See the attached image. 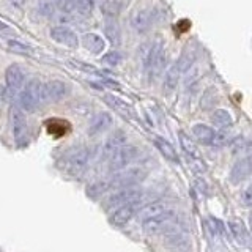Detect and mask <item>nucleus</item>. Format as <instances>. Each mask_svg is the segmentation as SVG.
I'll return each instance as SVG.
<instances>
[{
	"mask_svg": "<svg viewBox=\"0 0 252 252\" xmlns=\"http://www.w3.org/2000/svg\"><path fill=\"white\" fill-rule=\"evenodd\" d=\"M92 161V150L89 147L79 145L69 148L66 153H63L59 159V167L66 173L68 177L77 178L87 170Z\"/></svg>",
	"mask_w": 252,
	"mask_h": 252,
	"instance_id": "f257e3e1",
	"label": "nucleus"
},
{
	"mask_svg": "<svg viewBox=\"0 0 252 252\" xmlns=\"http://www.w3.org/2000/svg\"><path fill=\"white\" fill-rule=\"evenodd\" d=\"M165 62H167V54H165L162 41H155L153 44H150L148 51L144 55V68L152 81H155L162 73Z\"/></svg>",
	"mask_w": 252,
	"mask_h": 252,
	"instance_id": "f03ea898",
	"label": "nucleus"
},
{
	"mask_svg": "<svg viewBox=\"0 0 252 252\" xmlns=\"http://www.w3.org/2000/svg\"><path fill=\"white\" fill-rule=\"evenodd\" d=\"M41 81L39 79H29L24 82L21 92L18 93L19 107L24 112H33L41 106Z\"/></svg>",
	"mask_w": 252,
	"mask_h": 252,
	"instance_id": "7ed1b4c3",
	"label": "nucleus"
},
{
	"mask_svg": "<svg viewBox=\"0 0 252 252\" xmlns=\"http://www.w3.org/2000/svg\"><path fill=\"white\" fill-rule=\"evenodd\" d=\"M137 155V148L129 144H123L118 147L112 155L107 156V169L110 172H118L122 169L128 167V164L132 162V159Z\"/></svg>",
	"mask_w": 252,
	"mask_h": 252,
	"instance_id": "20e7f679",
	"label": "nucleus"
},
{
	"mask_svg": "<svg viewBox=\"0 0 252 252\" xmlns=\"http://www.w3.org/2000/svg\"><path fill=\"white\" fill-rule=\"evenodd\" d=\"M10 118H11V129H13V137L18 147H24L29 140V126H27V118L24 110L18 106H11L10 110Z\"/></svg>",
	"mask_w": 252,
	"mask_h": 252,
	"instance_id": "39448f33",
	"label": "nucleus"
},
{
	"mask_svg": "<svg viewBox=\"0 0 252 252\" xmlns=\"http://www.w3.org/2000/svg\"><path fill=\"white\" fill-rule=\"evenodd\" d=\"M144 178H145V172L139 167H134V169H122L118 172H114V175L109 180L112 189H120V188L136 186Z\"/></svg>",
	"mask_w": 252,
	"mask_h": 252,
	"instance_id": "423d86ee",
	"label": "nucleus"
},
{
	"mask_svg": "<svg viewBox=\"0 0 252 252\" xmlns=\"http://www.w3.org/2000/svg\"><path fill=\"white\" fill-rule=\"evenodd\" d=\"M69 93V87L66 82L52 79L41 84V104H49V102H57L66 98Z\"/></svg>",
	"mask_w": 252,
	"mask_h": 252,
	"instance_id": "0eeeda50",
	"label": "nucleus"
},
{
	"mask_svg": "<svg viewBox=\"0 0 252 252\" xmlns=\"http://www.w3.org/2000/svg\"><path fill=\"white\" fill-rule=\"evenodd\" d=\"M137 199H142V191L139 188H136V186L120 188V189H115V192H112L107 197L106 203H104V208L112 211L117 207H122V205L134 202Z\"/></svg>",
	"mask_w": 252,
	"mask_h": 252,
	"instance_id": "6e6552de",
	"label": "nucleus"
},
{
	"mask_svg": "<svg viewBox=\"0 0 252 252\" xmlns=\"http://www.w3.org/2000/svg\"><path fill=\"white\" fill-rule=\"evenodd\" d=\"M24 82H26V71L18 63H11L5 69L6 93L10 94V98H18V93L21 92Z\"/></svg>",
	"mask_w": 252,
	"mask_h": 252,
	"instance_id": "1a4fd4ad",
	"label": "nucleus"
},
{
	"mask_svg": "<svg viewBox=\"0 0 252 252\" xmlns=\"http://www.w3.org/2000/svg\"><path fill=\"white\" fill-rule=\"evenodd\" d=\"M140 202H142V199H137L134 202L125 203V205H122V207L114 208L112 211H110V215H109L110 224L115 225V227H125L134 218V215L139 211Z\"/></svg>",
	"mask_w": 252,
	"mask_h": 252,
	"instance_id": "9d476101",
	"label": "nucleus"
},
{
	"mask_svg": "<svg viewBox=\"0 0 252 252\" xmlns=\"http://www.w3.org/2000/svg\"><path fill=\"white\" fill-rule=\"evenodd\" d=\"M155 22V13L150 8H140V10L134 11L131 14L129 24L131 27L137 32V33H145L150 29H152Z\"/></svg>",
	"mask_w": 252,
	"mask_h": 252,
	"instance_id": "9b49d317",
	"label": "nucleus"
},
{
	"mask_svg": "<svg viewBox=\"0 0 252 252\" xmlns=\"http://www.w3.org/2000/svg\"><path fill=\"white\" fill-rule=\"evenodd\" d=\"M51 38L52 41H55L57 44H62L65 47H77L79 46V38L76 35L74 30H71L69 27L65 26H55L51 29Z\"/></svg>",
	"mask_w": 252,
	"mask_h": 252,
	"instance_id": "f8f14e48",
	"label": "nucleus"
},
{
	"mask_svg": "<svg viewBox=\"0 0 252 252\" xmlns=\"http://www.w3.org/2000/svg\"><path fill=\"white\" fill-rule=\"evenodd\" d=\"M180 144H181V148H183V152L186 153L188 159L191 161V164L199 172H203L205 165H203V161H202V158L199 155V150H197V147L194 144V140L189 136H186L185 132H180Z\"/></svg>",
	"mask_w": 252,
	"mask_h": 252,
	"instance_id": "ddd939ff",
	"label": "nucleus"
},
{
	"mask_svg": "<svg viewBox=\"0 0 252 252\" xmlns=\"http://www.w3.org/2000/svg\"><path fill=\"white\" fill-rule=\"evenodd\" d=\"M173 218H175L173 211L167 210V211L161 213L159 216L152 218V219H148V220H144V222H142V225H144V232L148 233V235L159 233V232H162L164 228L172 222Z\"/></svg>",
	"mask_w": 252,
	"mask_h": 252,
	"instance_id": "4468645a",
	"label": "nucleus"
},
{
	"mask_svg": "<svg viewBox=\"0 0 252 252\" xmlns=\"http://www.w3.org/2000/svg\"><path fill=\"white\" fill-rule=\"evenodd\" d=\"M60 6L66 14L77 13L81 16H90L93 13L94 2L93 0H63Z\"/></svg>",
	"mask_w": 252,
	"mask_h": 252,
	"instance_id": "2eb2a0df",
	"label": "nucleus"
},
{
	"mask_svg": "<svg viewBox=\"0 0 252 252\" xmlns=\"http://www.w3.org/2000/svg\"><path fill=\"white\" fill-rule=\"evenodd\" d=\"M252 173V158H243L236 161L230 170V181L235 185L241 183Z\"/></svg>",
	"mask_w": 252,
	"mask_h": 252,
	"instance_id": "dca6fc26",
	"label": "nucleus"
},
{
	"mask_svg": "<svg viewBox=\"0 0 252 252\" xmlns=\"http://www.w3.org/2000/svg\"><path fill=\"white\" fill-rule=\"evenodd\" d=\"M112 126V115L109 112H99L89 125V136H99Z\"/></svg>",
	"mask_w": 252,
	"mask_h": 252,
	"instance_id": "f3484780",
	"label": "nucleus"
},
{
	"mask_svg": "<svg viewBox=\"0 0 252 252\" xmlns=\"http://www.w3.org/2000/svg\"><path fill=\"white\" fill-rule=\"evenodd\" d=\"M228 228L233 236V240L240 244V246H249L251 244V235L248 232L246 225H244L240 219H230L228 220Z\"/></svg>",
	"mask_w": 252,
	"mask_h": 252,
	"instance_id": "a211bd4d",
	"label": "nucleus"
},
{
	"mask_svg": "<svg viewBox=\"0 0 252 252\" xmlns=\"http://www.w3.org/2000/svg\"><path fill=\"white\" fill-rule=\"evenodd\" d=\"M126 140H128V137H126L125 131L115 129L114 132H110L109 137L104 142V145H102V155H104V158H107L109 155H112L118 147H122L123 144H126Z\"/></svg>",
	"mask_w": 252,
	"mask_h": 252,
	"instance_id": "6ab92c4d",
	"label": "nucleus"
},
{
	"mask_svg": "<svg viewBox=\"0 0 252 252\" xmlns=\"http://www.w3.org/2000/svg\"><path fill=\"white\" fill-rule=\"evenodd\" d=\"M167 210H169L167 208V203L158 200V202H152V203L145 205V207L139 208V211L136 213V215L140 219V222H144V220H148V219H152V218L159 216L161 213L167 211Z\"/></svg>",
	"mask_w": 252,
	"mask_h": 252,
	"instance_id": "aec40b11",
	"label": "nucleus"
},
{
	"mask_svg": "<svg viewBox=\"0 0 252 252\" xmlns=\"http://www.w3.org/2000/svg\"><path fill=\"white\" fill-rule=\"evenodd\" d=\"M192 136L197 139V142L202 145H213L215 144V137H216V131L208 125H194L192 126Z\"/></svg>",
	"mask_w": 252,
	"mask_h": 252,
	"instance_id": "412c9836",
	"label": "nucleus"
},
{
	"mask_svg": "<svg viewBox=\"0 0 252 252\" xmlns=\"http://www.w3.org/2000/svg\"><path fill=\"white\" fill-rule=\"evenodd\" d=\"M109 191H112V186H110V180L109 178H101V180H96L90 183L87 186V195L90 197V199H99L101 195L107 194Z\"/></svg>",
	"mask_w": 252,
	"mask_h": 252,
	"instance_id": "4be33fe9",
	"label": "nucleus"
},
{
	"mask_svg": "<svg viewBox=\"0 0 252 252\" xmlns=\"http://www.w3.org/2000/svg\"><path fill=\"white\" fill-rule=\"evenodd\" d=\"M181 73H183V71H181L178 62H175L167 71H165V74H164V90H165V93H172L177 89V84L180 81Z\"/></svg>",
	"mask_w": 252,
	"mask_h": 252,
	"instance_id": "5701e85b",
	"label": "nucleus"
},
{
	"mask_svg": "<svg viewBox=\"0 0 252 252\" xmlns=\"http://www.w3.org/2000/svg\"><path fill=\"white\" fill-rule=\"evenodd\" d=\"M82 46L92 54H101L104 51L106 43H104V39L96 33H85L82 36Z\"/></svg>",
	"mask_w": 252,
	"mask_h": 252,
	"instance_id": "b1692460",
	"label": "nucleus"
},
{
	"mask_svg": "<svg viewBox=\"0 0 252 252\" xmlns=\"http://www.w3.org/2000/svg\"><path fill=\"white\" fill-rule=\"evenodd\" d=\"M155 145H156L158 150H159V153H161L167 161L175 162V164L180 162V158H178V155H177V152H175V148H173V145L170 144L169 140H165L164 137H155Z\"/></svg>",
	"mask_w": 252,
	"mask_h": 252,
	"instance_id": "393cba45",
	"label": "nucleus"
},
{
	"mask_svg": "<svg viewBox=\"0 0 252 252\" xmlns=\"http://www.w3.org/2000/svg\"><path fill=\"white\" fill-rule=\"evenodd\" d=\"M99 10L107 19H115L122 13V3L118 0H104V2H101Z\"/></svg>",
	"mask_w": 252,
	"mask_h": 252,
	"instance_id": "a878e982",
	"label": "nucleus"
},
{
	"mask_svg": "<svg viewBox=\"0 0 252 252\" xmlns=\"http://www.w3.org/2000/svg\"><path fill=\"white\" fill-rule=\"evenodd\" d=\"M102 99H104V102L106 104L110 107V109H115L117 112H120V114H123V115H128L129 114V106L126 104V102L123 101V99H120L118 96H114V94H104L102 96Z\"/></svg>",
	"mask_w": 252,
	"mask_h": 252,
	"instance_id": "bb28decb",
	"label": "nucleus"
},
{
	"mask_svg": "<svg viewBox=\"0 0 252 252\" xmlns=\"http://www.w3.org/2000/svg\"><path fill=\"white\" fill-rule=\"evenodd\" d=\"M104 32L109 38V41L114 46H118L122 41V33H120V27L114 19H107V24L104 26Z\"/></svg>",
	"mask_w": 252,
	"mask_h": 252,
	"instance_id": "cd10ccee",
	"label": "nucleus"
},
{
	"mask_svg": "<svg viewBox=\"0 0 252 252\" xmlns=\"http://www.w3.org/2000/svg\"><path fill=\"white\" fill-rule=\"evenodd\" d=\"M211 120L215 122V125L219 126V128H228V126H232V123H233L230 114H228L227 110H224V109L215 110L213 115H211Z\"/></svg>",
	"mask_w": 252,
	"mask_h": 252,
	"instance_id": "c85d7f7f",
	"label": "nucleus"
},
{
	"mask_svg": "<svg viewBox=\"0 0 252 252\" xmlns=\"http://www.w3.org/2000/svg\"><path fill=\"white\" fill-rule=\"evenodd\" d=\"M216 101H218V93L215 89H208L207 92L203 93V96H202V101H200V106L203 110H210L215 107L216 104Z\"/></svg>",
	"mask_w": 252,
	"mask_h": 252,
	"instance_id": "c756f323",
	"label": "nucleus"
},
{
	"mask_svg": "<svg viewBox=\"0 0 252 252\" xmlns=\"http://www.w3.org/2000/svg\"><path fill=\"white\" fill-rule=\"evenodd\" d=\"M68 123H65V120H49L47 122V129H49L51 134L54 136H63L68 131Z\"/></svg>",
	"mask_w": 252,
	"mask_h": 252,
	"instance_id": "7c9ffc66",
	"label": "nucleus"
},
{
	"mask_svg": "<svg viewBox=\"0 0 252 252\" xmlns=\"http://www.w3.org/2000/svg\"><path fill=\"white\" fill-rule=\"evenodd\" d=\"M6 47L13 52H18V54H30V47L26 43H21L18 39H8L6 41Z\"/></svg>",
	"mask_w": 252,
	"mask_h": 252,
	"instance_id": "2f4dec72",
	"label": "nucleus"
},
{
	"mask_svg": "<svg viewBox=\"0 0 252 252\" xmlns=\"http://www.w3.org/2000/svg\"><path fill=\"white\" fill-rule=\"evenodd\" d=\"M101 60L107 66H117V65H120L122 55H120V52H117V51H109L107 54H104V57H102Z\"/></svg>",
	"mask_w": 252,
	"mask_h": 252,
	"instance_id": "473e14b6",
	"label": "nucleus"
},
{
	"mask_svg": "<svg viewBox=\"0 0 252 252\" xmlns=\"http://www.w3.org/2000/svg\"><path fill=\"white\" fill-rule=\"evenodd\" d=\"M241 203L244 207H252V185H249L241 192Z\"/></svg>",
	"mask_w": 252,
	"mask_h": 252,
	"instance_id": "72a5a7b5",
	"label": "nucleus"
},
{
	"mask_svg": "<svg viewBox=\"0 0 252 252\" xmlns=\"http://www.w3.org/2000/svg\"><path fill=\"white\" fill-rule=\"evenodd\" d=\"M5 87L0 84V104H2V101H3V98H5Z\"/></svg>",
	"mask_w": 252,
	"mask_h": 252,
	"instance_id": "f704fd0d",
	"label": "nucleus"
},
{
	"mask_svg": "<svg viewBox=\"0 0 252 252\" xmlns=\"http://www.w3.org/2000/svg\"><path fill=\"white\" fill-rule=\"evenodd\" d=\"M49 2L55 6V8H57V6H60L62 5V2H63V0H49Z\"/></svg>",
	"mask_w": 252,
	"mask_h": 252,
	"instance_id": "c9c22d12",
	"label": "nucleus"
},
{
	"mask_svg": "<svg viewBox=\"0 0 252 252\" xmlns=\"http://www.w3.org/2000/svg\"><path fill=\"white\" fill-rule=\"evenodd\" d=\"M8 29V26H6V24L5 22H2V21H0V30H6Z\"/></svg>",
	"mask_w": 252,
	"mask_h": 252,
	"instance_id": "e433bc0d",
	"label": "nucleus"
},
{
	"mask_svg": "<svg viewBox=\"0 0 252 252\" xmlns=\"http://www.w3.org/2000/svg\"><path fill=\"white\" fill-rule=\"evenodd\" d=\"M249 227H251V232H252V211H251V215H249Z\"/></svg>",
	"mask_w": 252,
	"mask_h": 252,
	"instance_id": "4c0bfd02",
	"label": "nucleus"
},
{
	"mask_svg": "<svg viewBox=\"0 0 252 252\" xmlns=\"http://www.w3.org/2000/svg\"><path fill=\"white\" fill-rule=\"evenodd\" d=\"M93 2H94V0H93Z\"/></svg>",
	"mask_w": 252,
	"mask_h": 252,
	"instance_id": "58836bf2",
	"label": "nucleus"
}]
</instances>
